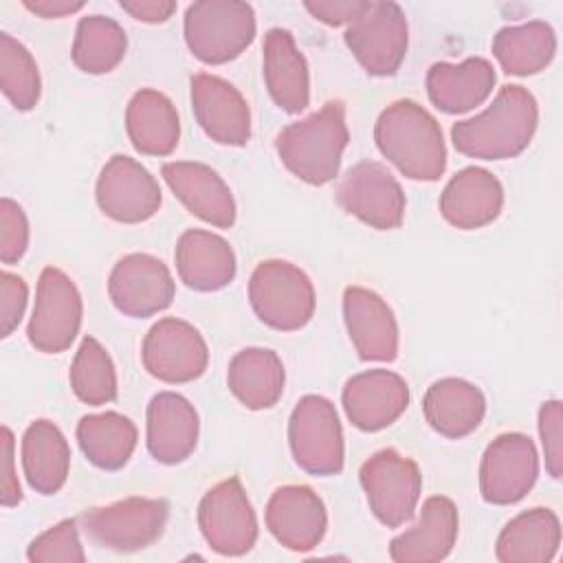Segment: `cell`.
Here are the masks:
<instances>
[{"mask_svg": "<svg viewBox=\"0 0 563 563\" xmlns=\"http://www.w3.org/2000/svg\"><path fill=\"white\" fill-rule=\"evenodd\" d=\"M29 301L26 282L9 271L0 273V336H9L22 321Z\"/></svg>", "mask_w": 563, "mask_h": 563, "instance_id": "obj_41", "label": "cell"}, {"mask_svg": "<svg viewBox=\"0 0 563 563\" xmlns=\"http://www.w3.org/2000/svg\"><path fill=\"white\" fill-rule=\"evenodd\" d=\"M504 207L499 178L484 167H464L451 176L440 194L442 218L464 231L482 229L497 220Z\"/></svg>", "mask_w": 563, "mask_h": 563, "instance_id": "obj_24", "label": "cell"}, {"mask_svg": "<svg viewBox=\"0 0 563 563\" xmlns=\"http://www.w3.org/2000/svg\"><path fill=\"white\" fill-rule=\"evenodd\" d=\"M563 407L561 400H545L539 407V438L550 477L561 479L563 473Z\"/></svg>", "mask_w": 563, "mask_h": 563, "instance_id": "obj_40", "label": "cell"}, {"mask_svg": "<svg viewBox=\"0 0 563 563\" xmlns=\"http://www.w3.org/2000/svg\"><path fill=\"white\" fill-rule=\"evenodd\" d=\"M95 198L103 216L123 224L150 220L163 202L156 178L134 158L114 154L99 172Z\"/></svg>", "mask_w": 563, "mask_h": 563, "instance_id": "obj_16", "label": "cell"}, {"mask_svg": "<svg viewBox=\"0 0 563 563\" xmlns=\"http://www.w3.org/2000/svg\"><path fill=\"white\" fill-rule=\"evenodd\" d=\"M422 411L433 431L460 440L482 424L486 398L477 385L449 376L429 385L422 398Z\"/></svg>", "mask_w": 563, "mask_h": 563, "instance_id": "obj_28", "label": "cell"}, {"mask_svg": "<svg viewBox=\"0 0 563 563\" xmlns=\"http://www.w3.org/2000/svg\"><path fill=\"white\" fill-rule=\"evenodd\" d=\"M161 176L189 213L218 229L233 227L235 200L213 167L198 161H172L163 165Z\"/></svg>", "mask_w": 563, "mask_h": 563, "instance_id": "obj_20", "label": "cell"}, {"mask_svg": "<svg viewBox=\"0 0 563 563\" xmlns=\"http://www.w3.org/2000/svg\"><path fill=\"white\" fill-rule=\"evenodd\" d=\"M108 295L121 314L145 319L172 306L176 284L163 260L150 253H130L112 266Z\"/></svg>", "mask_w": 563, "mask_h": 563, "instance_id": "obj_15", "label": "cell"}, {"mask_svg": "<svg viewBox=\"0 0 563 563\" xmlns=\"http://www.w3.org/2000/svg\"><path fill=\"white\" fill-rule=\"evenodd\" d=\"M358 479L369 510L383 526L398 528L416 515L422 475L411 457L396 449H380L363 462Z\"/></svg>", "mask_w": 563, "mask_h": 563, "instance_id": "obj_7", "label": "cell"}, {"mask_svg": "<svg viewBox=\"0 0 563 563\" xmlns=\"http://www.w3.org/2000/svg\"><path fill=\"white\" fill-rule=\"evenodd\" d=\"M128 51V35L123 26L108 15H86L77 22L73 40V64L88 75H103L114 70Z\"/></svg>", "mask_w": 563, "mask_h": 563, "instance_id": "obj_35", "label": "cell"}, {"mask_svg": "<svg viewBox=\"0 0 563 563\" xmlns=\"http://www.w3.org/2000/svg\"><path fill=\"white\" fill-rule=\"evenodd\" d=\"M347 420L361 431H380L394 424L409 405L407 380L389 369H367L347 378L341 391Z\"/></svg>", "mask_w": 563, "mask_h": 563, "instance_id": "obj_19", "label": "cell"}, {"mask_svg": "<svg viewBox=\"0 0 563 563\" xmlns=\"http://www.w3.org/2000/svg\"><path fill=\"white\" fill-rule=\"evenodd\" d=\"M0 88L20 112L33 110L42 95V79L35 57L9 33H0Z\"/></svg>", "mask_w": 563, "mask_h": 563, "instance_id": "obj_37", "label": "cell"}, {"mask_svg": "<svg viewBox=\"0 0 563 563\" xmlns=\"http://www.w3.org/2000/svg\"><path fill=\"white\" fill-rule=\"evenodd\" d=\"M22 468L29 486L40 495L57 493L70 471V446L51 420H35L22 435Z\"/></svg>", "mask_w": 563, "mask_h": 563, "instance_id": "obj_31", "label": "cell"}, {"mask_svg": "<svg viewBox=\"0 0 563 563\" xmlns=\"http://www.w3.org/2000/svg\"><path fill=\"white\" fill-rule=\"evenodd\" d=\"M460 530L455 504L444 495L422 501L418 521L391 539L389 559L396 563H435L451 554Z\"/></svg>", "mask_w": 563, "mask_h": 563, "instance_id": "obj_22", "label": "cell"}, {"mask_svg": "<svg viewBox=\"0 0 563 563\" xmlns=\"http://www.w3.org/2000/svg\"><path fill=\"white\" fill-rule=\"evenodd\" d=\"M174 260L180 282L198 292L229 286L238 271L231 244L205 229H187L176 242Z\"/></svg>", "mask_w": 563, "mask_h": 563, "instance_id": "obj_25", "label": "cell"}, {"mask_svg": "<svg viewBox=\"0 0 563 563\" xmlns=\"http://www.w3.org/2000/svg\"><path fill=\"white\" fill-rule=\"evenodd\" d=\"M339 207L378 231L398 229L405 220L407 198L396 176L376 161L352 165L336 185Z\"/></svg>", "mask_w": 563, "mask_h": 563, "instance_id": "obj_12", "label": "cell"}, {"mask_svg": "<svg viewBox=\"0 0 563 563\" xmlns=\"http://www.w3.org/2000/svg\"><path fill=\"white\" fill-rule=\"evenodd\" d=\"M495 81V68L484 57H468L460 64L435 62L427 70V95L438 110L462 114L484 103Z\"/></svg>", "mask_w": 563, "mask_h": 563, "instance_id": "obj_27", "label": "cell"}, {"mask_svg": "<svg viewBox=\"0 0 563 563\" xmlns=\"http://www.w3.org/2000/svg\"><path fill=\"white\" fill-rule=\"evenodd\" d=\"M286 372L277 352L268 347L240 350L227 369L231 394L253 411L271 409L284 394Z\"/></svg>", "mask_w": 563, "mask_h": 563, "instance_id": "obj_32", "label": "cell"}, {"mask_svg": "<svg viewBox=\"0 0 563 563\" xmlns=\"http://www.w3.org/2000/svg\"><path fill=\"white\" fill-rule=\"evenodd\" d=\"M70 387L75 396L92 407L108 405L117 398V369L108 350L95 339L84 336L73 358Z\"/></svg>", "mask_w": 563, "mask_h": 563, "instance_id": "obj_36", "label": "cell"}, {"mask_svg": "<svg viewBox=\"0 0 563 563\" xmlns=\"http://www.w3.org/2000/svg\"><path fill=\"white\" fill-rule=\"evenodd\" d=\"M198 528L207 545L222 556H242L257 541V517L240 477L209 488L198 504Z\"/></svg>", "mask_w": 563, "mask_h": 563, "instance_id": "obj_11", "label": "cell"}, {"mask_svg": "<svg viewBox=\"0 0 563 563\" xmlns=\"http://www.w3.org/2000/svg\"><path fill=\"white\" fill-rule=\"evenodd\" d=\"M191 108L202 132L220 145H246L251 139V110L242 92L211 73H196L189 81Z\"/></svg>", "mask_w": 563, "mask_h": 563, "instance_id": "obj_17", "label": "cell"}, {"mask_svg": "<svg viewBox=\"0 0 563 563\" xmlns=\"http://www.w3.org/2000/svg\"><path fill=\"white\" fill-rule=\"evenodd\" d=\"M0 504L4 508H11L22 501V488L15 473V440L9 427H2L0 431Z\"/></svg>", "mask_w": 563, "mask_h": 563, "instance_id": "obj_42", "label": "cell"}, {"mask_svg": "<svg viewBox=\"0 0 563 563\" xmlns=\"http://www.w3.org/2000/svg\"><path fill=\"white\" fill-rule=\"evenodd\" d=\"M264 81L271 99L288 114L310 103V73L303 53L288 29L275 26L264 35Z\"/></svg>", "mask_w": 563, "mask_h": 563, "instance_id": "obj_26", "label": "cell"}, {"mask_svg": "<svg viewBox=\"0 0 563 563\" xmlns=\"http://www.w3.org/2000/svg\"><path fill=\"white\" fill-rule=\"evenodd\" d=\"M29 249V220L24 209L11 200H0V260L2 264H15Z\"/></svg>", "mask_w": 563, "mask_h": 563, "instance_id": "obj_39", "label": "cell"}, {"mask_svg": "<svg viewBox=\"0 0 563 563\" xmlns=\"http://www.w3.org/2000/svg\"><path fill=\"white\" fill-rule=\"evenodd\" d=\"M81 317L84 303L75 282L64 271L46 266L40 273L35 303L26 325L29 343L44 354H59L79 334Z\"/></svg>", "mask_w": 563, "mask_h": 563, "instance_id": "obj_10", "label": "cell"}, {"mask_svg": "<svg viewBox=\"0 0 563 563\" xmlns=\"http://www.w3.org/2000/svg\"><path fill=\"white\" fill-rule=\"evenodd\" d=\"M26 559L31 563H84L86 552L79 541L75 519H62L29 543Z\"/></svg>", "mask_w": 563, "mask_h": 563, "instance_id": "obj_38", "label": "cell"}, {"mask_svg": "<svg viewBox=\"0 0 563 563\" xmlns=\"http://www.w3.org/2000/svg\"><path fill=\"white\" fill-rule=\"evenodd\" d=\"M24 7L40 18H66L84 9L81 0H24Z\"/></svg>", "mask_w": 563, "mask_h": 563, "instance_id": "obj_45", "label": "cell"}, {"mask_svg": "<svg viewBox=\"0 0 563 563\" xmlns=\"http://www.w3.org/2000/svg\"><path fill=\"white\" fill-rule=\"evenodd\" d=\"M561 545V523L550 508H530L512 517L499 532L495 556L501 563H548Z\"/></svg>", "mask_w": 563, "mask_h": 563, "instance_id": "obj_30", "label": "cell"}, {"mask_svg": "<svg viewBox=\"0 0 563 563\" xmlns=\"http://www.w3.org/2000/svg\"><path fill=\"white\" fill-rule=\"evenodd\" d=\"M343 319L350 341L363 361L391 363L398 356V323L378 292L347 286L343 292Z\"/></svg>", "mask_w": 563, "mask_h": 563, "instance_id": "obj_21", "label": "cell"}, {"mask_svg": "<svg viewBox=\"0 0 563 563\" xmlns=\"http://www.w3.org/2000/svg\"><path fill=\"white\" fill-rule=\"evenodd\" d=\"M288 444L295 464L317 477L343 471V429L334 405L317 394L299 398L288 420Z\"/></svg>", "mask_w": 563, "mask_h": 563, "instance_id": "obj_6", "label": "cell"}, {"mask_svg": "<svg viewBox=\"0 0 563 563\" xmlns=\"http://www.w3.org/2000/svg\"><path fill=\"white\" fill-rule=\"evenodd\" d=\"M249 301L262 323L279 332H295L312 319L317 295L299 266L286 260H266L251 273Z\"/></svg>", "mask_w": 563, "mask_h": 563, "instance_id": "obj_5", "label": "cell"}, {"mask_svg": "<svg viewBox=\"0 0 563 563\" xmlns=\"http://www.w3.org/2000/svg\"><path fill=\"white\" fill-rule=\"evenodd\" d=\"M185 42L191 55L218 66L235 59L255 40V11L238 0H200L185 11Z\"/></svg>", "mask_w": 563, "mask_h": 563, "instance_id": "obj_4", "label": "cell"}, {"mask_svg": "<svg viewBox=\"0 0 563 563\" xmlns=\"http://www.w3.org/2000/svg\"><path fill=\"white\" fill-rule=\"evenodd\" d=\"M343 40L367 75H396L409 46L407 15L396 2H365Z\"/></svg>", "mask_w": 563, "mask_h": 563, "instance_id": "obj_8", "label": "cell"}, {"mask_svg": "<svg viewBox=\"0 0 563 563\" xmlns=\"http://www.w3.org/2000/svg\"><path fill=\"white\" fill-rule=\"evenodd\" d=\"M143 367L158 380L180 385L200 378L209 365V347L189 321L165 317L145 334L141 345Z\"/></svg>", "mask_w": 563, "mask_h": 563, "instance_id": "obj_13", "label": "cell"}, {"mask_svg": "<svg viewBox=\"0 0 563 563\" xmlns=\"http://www.w3.org/2000/svg\"><path fill=\"white\" fill-rule=\"evenodd\" d=\"M378 152L411 180H438L446 169V143L435 117L413 99L389 103L376 119Z\"/></svg>", "mask_w": 563, "mask_h": 563, "instance_id": "obj_2", "label": "cell"}, {"mask_svg": "<svg viewBox=\"0 0 563 563\" xmlns=\"http://www.w3.org/2000/svg\"><path fill=\"white\" fill-rule=\"evenodd\" d=\"M136 424L119 413H88L77 422V442L90 464L101 471H119L136 449Z\"/></svg>", "mask_w": 563, "mask_h": 563, "instance_id": "obj_34", "label": "cell"}, {"mask_svg": "<svg viewBox=\"0 0 563 563\" xmlns=\"http://www.w3.org/2000/svg\"><path fill=\"white\" fill-rule=\"evenodd\" d=\"M147 451L161 464L185 462L198 444L200 420L194 405L176 391H158L147 405Z\"/></svg>", "mask_w": 563, "mask_h": 563, "instance_id": "obj_23", "label": "cell"}, {"mask_svg": "<svg viewBox=\"0 0 563 563\" xmlns=\"http://www.w3.org/2000/svg\"><path fill=\"white\" fill-rule=\"evenodd\" d=\"M119 7L139 22L161 24L176 13V2L172 0H121Z\"/></svg>", "mask_w": 563, "mask_h": 563, "instance_id": "obj_44", "label": "cell"}, {"mask_svg": "<svg viewBox=\"0 0 563 563\" xmlns=\"http://www.w3.org/2000/svg\"><path fill=\"white\" fill-rule=\"evenodd\" d=\"M268 532L292 552L314 550L328 530V510L323 499L303 484L279 486L266 504Z\"/></svg>", "mask_w": 563, "mask_h": 563, "instance_id": "obj_18", "label": "cell"}, {"mask_svg": "<svg viewBox=\"0 0 563 563\" xmlns=\"http://www.w3.org/2000/svg\"><path fill=\"white\" fill-rule=\"evenodd\" d=\"M556 53V33L543 20L504 26L493 37V55L506 75L541 73Z\"/></svg>", "mask_w": 563, "mask_h": 563, "instance_id": "obj_33", "label": "cell"}, {"mask_svg": "<svg viewBox=\"0 0 563 563\" xmlns=\"http://www.w3.org/2000/svg\"><path fill=\"white\" fill-rule=\"evenodd\" d=\"M169 504L152 497H128L81 515L84 532L101 548L136 552L152 545L165 530Z\"/></svg>", "mask_w": 563, "mask_h": 563, "instance_id": "obj_9", "label": "cell"}, {"mask_svg": "<svg viewBox=\"0 0 563 563\" xmlns=\"http://www.w3.org/2000/svg\"><path fill=\"white\" fill-rule=\"evenodd\" d=\"M365 7V0H308L303 9L319 22L328 26L350 24Z\"/></svg>", "mask_w": 563, "mask_h": 563, "instance_id": "obj_43", "label": "cell"}, {"mask_svg": "<svg viewBox=\"0 0 563 563\" xmlns=\"http://www.w3.org/2000/svg\"><path fill=\"white\" fill-rule=\"evenodd\" d=\"M350 132L345 106L334 99L301 121L288 123L275 139V150L290 174L308 185H325L339 176Z\"/></svg>", "mask_w": 563, "mask_h": 563, "instance_id": "obj_3", "label": "cell"}, {"mask_svg": "<svg viewBox=\"0 0 563 563\" xmlns=\"http://www.w3.org/2000/svg\"><path fill=\"white\" fill-rule=\"evenodd\" d=\"M539 123L534 95L517 84L501 86L493 103L464 121L453 123L455 150L471 158L501 161L519 156L532 141Z\"/></svg>", "mask_w": 563, "mask_h": 563, "instance_id": "obj_1", "label": "cell"}, {"mask_svg": "<svg viewBox=\"0 0 563 563\" xmlns=\"http://www.w3.org/2000/svg\"><path fill=\"white\" fill-rule=\"evenodd\" d=\"M539 477V453L526 433H501L479 462V493L484 501L510 506L521 501Z\"/></svg>", "mask_w": 563, "mask_h": 563, "instance_id": "obj_14", "label": "cell"}, {"mask_svg": "<svg viewBox=\"0 0 563 563\" xmlns=\"http://www.w3.org/2000/svg\"><path fill=\"white\" fill-rule=\"evenodd\" d=\"M125 132L139 154L169 156L180 141L176 106L154 88L136 90L125 106Z\"/></svg>", "mask_w": 563, "mask_h": 563, "instance_id": "obj_29", "label": "cell"}]
</instances>
